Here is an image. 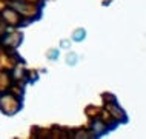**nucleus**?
Returning a JSON list of instances; mask_svg holds the SVG:
<instances>
[{
	"label": "nucleus",
	"instance_id": "nucleus-1",
	"mask_svg": "<svg viewBox=\"0 0 146 139\" xmlns=\"http://www.w3.org/2000/svg\"><path fill=\"white\" fill-rule=\"evenodd\" d=\"M74 39H76V40H82V39H85V30H77V33L74 34Z\"/></svg>",
	"mask_w": 146,
	"mask_h": 139
},
{
	"label": "nucleus",
	"instance_id": "nucleus-2",
	"mask_svg": "<svg viewBox=\"0 0 146 139\" xmlns=\"http://www.w3.org/2000/svg\"><path fill=\"white\" fill-rule=\"evenodd\" d=\"M76 56H77V54H71V60H69V63H71V65H72V63L76 62V59H77Z\"/></svg>",
	"mask_w": 146,
	"mask_h": 139
},
{
	"label": "nucleus",
	"instance_id": "nucleus-3",
	"mask_svg": "<svg viewBox=\"0 0 146 139\" xmlns=\"http://www.w3.org/2000/svg\"><path fill=\"white\" fill-rule=\"evenodd\" d=\"M62 46H63V48H66V46H69V42L63 40V42H62Z\"/></svg>",
	"mask_w": 146,
	"mask_h": 139
}]
</instances>
